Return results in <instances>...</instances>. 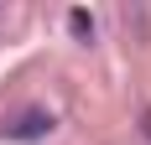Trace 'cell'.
<instances>
[{"label":"cell","instance_id":"3","mask_svg":"<svg viewBox=\"0 0 151 145\" xmlns=\"http://www.w3.org/2000/svg\"><path fill=\"white\" fill-rule=\"evenodd\" d=\"M146 124H151V119H146Z\"/></svg>","mask_w":151,"mask_h":145},{"label":"cell","instance_id":"2","mask_svg":"<svg viewBox=\"0 0 151 145\" xmlns=\"http://www.w3.org/2000/svg\"><path fill=\"white\" fill-rule=\"evenodd\" d=\"M73 31H78V36H89V31H94V21H89L83 11H73Z\"/></svg>","mask_w":151,"mask_h":145},{"label":"cell","instance_id":"1","mask_svg":"<svg viewBox=\"0 0 151 145\" xmlns=\"http://www.w3.org/2000/svg\"><path fill=\"white\" fill-rule=\"evenodd\" d=\"M47 130H52V119H47V114H26L21 124H16V135H21V140H37V135H47Z\"/></svg>","mask_w":151,"mask_h":145}]
</instances>
